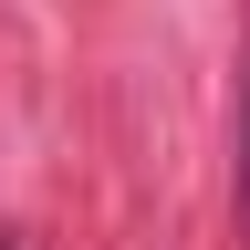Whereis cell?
<instances>
[{
	"label": "cell",
	"instance_id": "6da1fadb",
	"mask_svg": "<svg viewBox=\"0 0 250 250\" xmlns=\"http://www.w3.org/2000/svg\"><path fill=\"white\" fill-rule=\"evenodd\" d=\"M240 219H250V104H240Z\"/></svg>",
	"mask_w": 250,
	"mask_h": 250
}]
</instances>
